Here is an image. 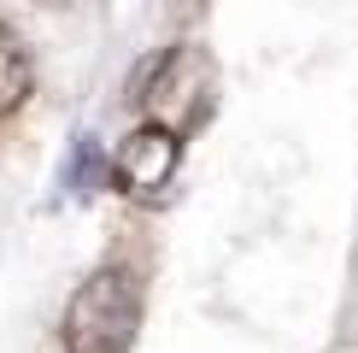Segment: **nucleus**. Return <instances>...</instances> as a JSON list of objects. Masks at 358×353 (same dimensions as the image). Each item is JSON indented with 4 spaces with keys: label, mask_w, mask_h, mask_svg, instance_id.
<instances>
[{
    "label": "nucleus",
    "mask_w": 358,
    "mask_h": 353,
    "mask_svg": "<svg viewBox=\"0 0 358 353\" xmlns=\"http://www.w3.org/2000/svg\"><path fill=\"white\" fill-rule=\"evenodd\" d=\"M36 6H48V12H65V6H77V0H36Z\"/></svg>",
    "instance_id": "423d86ee"
},
{
    "label": "nucleus",
    "mask_w": 358,
    "mask_h": 353,
    "mask_svg": "<svg viewBox=\"0 0 358 353\" xmlns=\"http://www.w3.org/2000/svg\"><path fill=\"white\" fill-rule=\"evenodd\" d=\"M24 95H29V53L18 48V36L0 24V118L18 112Z\"/></svg>",
    "instance_id": "20e7f679"
},
{
    "label": "nucleus",
    "mask_w": 358,
    "mask_h": 353,
    "mask_svg": "<svg viewBox=\"0 0 358 353\" xmlns=\"http://www.w3.org/2000/svg\"><path fill=\"white\" fill-rule=\"evenodd\" d=\"M212 88H217L212 59H206L200 48H176V53H165L153 71H147L141 106H147V118H153L159 130L182 136V130H194V124L206 118V106H212Z\"/></svg>",
    "instance_id": "f03ea898"
},
{
    "label": "nucleus",
    "mask_w": 358,
    "mask_h": 353,
    "mask_svg": "<svg viewBox=\"0 0 358 353\" xmlns=\"http://www.w3.org/2000/svg\"><path fill=\"white\" fill-rule=\"evenodd\" d=\"M176 171H182V136H171V130H159V124L129 130V136L117 141V153H112L117 188H124V195H141V200L165 195L176 183Z\"/></svg>",
    "instance_id": "7ed1b4c3"
},
{
    "label": "nucleus",
    "mask_w": 358,
    "mask_h": 353,
    "mask_svg": "<svg viewBox=\"0 0 358 353\" xmlns=\"http://www.w3.org/2000/svg\"><path fill=\"white\" fill-rule=\"evenodd\" d=\"M141 330V289L129 271H94L65 306V353H129Z\"/></svg>",
    "instance_id": "f257e3e1"
},
{
    "label": "nucleus",
    "mask_w": 358,
    "mask_h": 353,
    "mask_svg": "<svg viewBox=\"0 0 358 353\" xmlns=\"http://www.w3.org/2000/svg\"><path fill=\"white\" fill-rule=\"evenodd\" d=\"M100 176H106L100 141H94V136H77V141H71V165H65V188H71V195H94Z\"/></svg>",
    "instance_id": "39448f33"
}]
</instances>
